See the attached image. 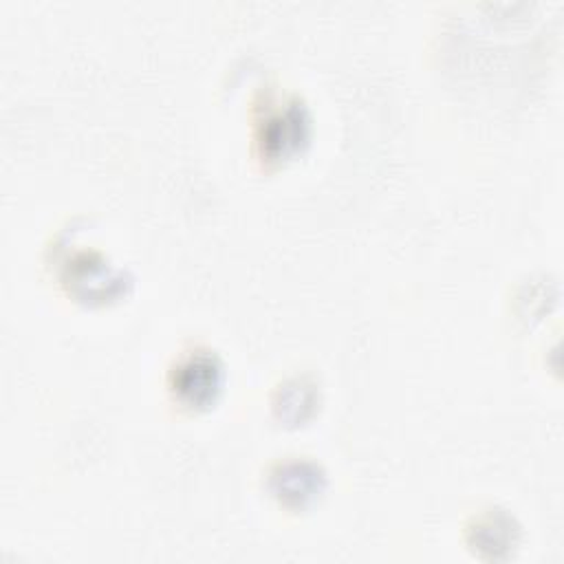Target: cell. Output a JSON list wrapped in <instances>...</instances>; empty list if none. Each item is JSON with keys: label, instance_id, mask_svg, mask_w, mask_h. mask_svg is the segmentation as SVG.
Here are the masks:
<instances>
[{"label": "cell", "instance_id": "1", "mask_svg": "<svg viewBox=\"0 0 564 564\" xmlns=\"http://www.w3.org/2000/svg\"><path fill=\"white\" fill-rule=\"evenodd\" d=\"M220 381V368L209 357H194L176 372V388L189 401H207Z\"/></svg>", "mask_w": 564, "mask_h": 564}]
</instances>
